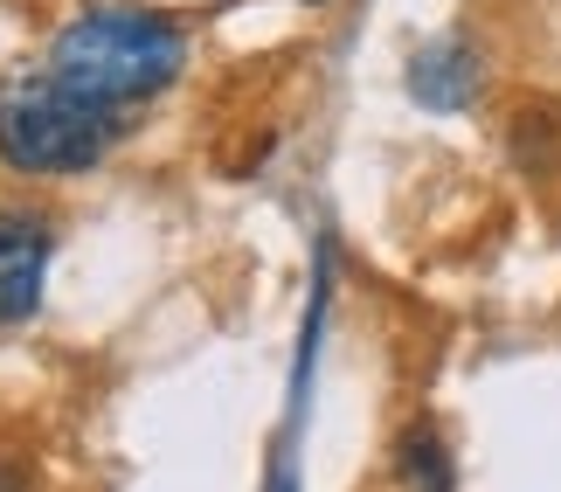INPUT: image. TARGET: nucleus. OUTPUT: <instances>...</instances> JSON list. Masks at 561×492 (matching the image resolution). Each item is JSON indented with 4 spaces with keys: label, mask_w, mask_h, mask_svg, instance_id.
I'll return each instance as SVG.
<instances>
[{
    "label": "nucleus",
    "mask_w": 561,
    "mask_h": 492,
    "mask_svg": "<svg viewBox=\"0 0 561 492\" xmlns=\"http://www.w3.org/2000/svg\"><path fill=\"white\" fill-rule=\"evenodd\" d=\"M306 8H327V0H306Z\"/></svg>",
    "instance_id": "obj_7"
},
{
    "label": "nucleus",
    "mask_w": 561,
    "mask_h": 492,
    "mask_svg": "<svg viewBox=\"0 0 561 492\" xmlns=\"http://www.w3.org/2000/svg\"><path fill=\"white\" fill-rule=\"evenodd\" d=\"M396 479H402V492H458V465H450V444L437 423H409L402 431Z\"/></svg>",
    "instance_id": "obj_5"
},
{
    "label": "nucleus",
    "mask_w": 561,
    "mask_h": 492,
    "mask_svg": "<svg viewBox=\"0 0 561 492\" xmlns=\"http://www.w3.org/2000/svg\"><path fill=\"white\" fill-rule=\"evenodd\" d=\"M56 229L49 216L28 208H0V327H21L42 306V277H49Z\"/></svg>",
    "instance_id": "obj_3"
},
{
    "label": "nucleus",
    "mask_w": 561,
    "mask_h": 492,
    "mask_svg": "<svg viewBox=\"0 0 561 492\" xmlns=\"http://www.w3.org/2000/svg\"><path fill=\"white\" fill-rule=\"evenodd\" d=\"M133 112L70 77H21L0 91V167L14 174H83L125 139Z\"/></svg>",
    "instance_id": "obj_2"
},
{
    "label": "nucleus",
    "mask_w": 561,
    "mask_h": 492,
    "mask_svg": "<svg viewBox=\"0 0 561 492\" xmlns=\"http://www.w3.org/2000/svg\"><path fill=\"white\" fill-rule=\"evenodd\" d=\"M56 77L83 83V91L139 112L146 98H160L167 83L181 77L187 62V35L153 8H133V0H104V8H83L70 28L56 35Z\"/></svg>",
    "instance_id": "obj_1"
},
{
    "label": "nucleus",
    "mask_w": 561,
    "mask_h": 492,
    "mask_svg": "<svg viewBox=\"0 0 561 492\" xmlns=\"http://www.w3.org/2000/svg\"><path fill=\"white\" fill-rule=\"evenodd\" d=\"M0 492H35V465L28 458H0Z\"/></svg>",
    "instance_id": "obj_6"
},
{
    "label": "nucleus",
    "mask_w": 561,
    "mask_h": 492,
    "mask_svg": "<svg viewBox=\"0 0 561 492\" xmlns=\"http://www.w3.org/2000/svg\"><path fill=\"white\" fill-rule=\"evenodd\" d=\"M479 56H471L465 35H437L423 42L416 56H409V91H416V104H430V112H458V104L479 98Z\"/></svg>",
    "instance_id": "obj_4"
}]
</instances>
